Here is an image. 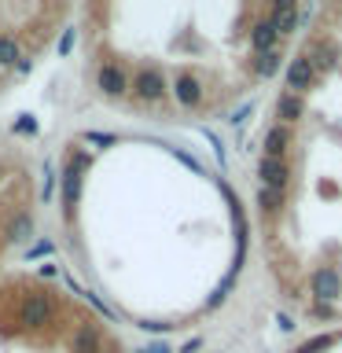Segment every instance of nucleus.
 I'll use <instances>...</instances> for the list:
<instances>
[{
	"instance_id": "obj_6",
	"label": "nucleus",
	"mask_w": 342,
	"mask_h": 353,
	"mask_svg": "<svg viewBox=\"0 0 342 353\" xmlns=\"http://www.w3.org/2000/svg\"><path fill=\"white\" fill-rule=\"evenodd\" d=\"M96 88H99V92H103L107 99H125L129 81H125V74H121L118 63L103 59V63L96 66Z\"/></svg>"
},
{
	"instance_id": "obj_3",
	"label": "nucleus",
	"mask_w": 342,
	"mask_h": 353,
	"mask_svg": "<svg viewBox=\"0 0 342 353\" xmlns=\"http://www.w3.org/2000/svg\"><path fill=\"white\" fill-rule=\"evenodd\" d=\"M55 320V298L48 291H26L19 302V324L26 327H48Z\"/></svg>"
},
{
	"instance_id": "obj_1",
	"label": "nucleus",
	"mask_w": 342,
	"mask_h": 353,
	"mask_svg": "<svg viewBox=\"0 0 342 353\" xmlns=\"http://www.w3.org/2000/svg\"><path fill=\"white\" fill-rule=\"evenodd\" d=\"M254 232L276 298L342 324V4L313 8L280 74L258 140Z\"/></svg>"
},
{
	"instance_id": "obj_5",
	"label": "nucleus",
	"mask_w": 342,
	"mask_h": 353,
	"mask_svg": "<svg viewBox=\"0 0 342 353\" xmlns=\"http://www.w3.org/2000/svg\"><path fill=\"white\" fill-rule=\"evenodd\" d=\"M110 342L103 335V327L96 324V320H81V324H74L70 331V353H107Z\"/></svg>"
},
{
	"instance_id": "obj_13",
	"label": "nucleus",
	"mask_w": 342,
	"mask_h": 353,
	"mask_svg": "<svg viewBox=\"0 0 342 353\" xmlns=\"http://www.w3.org/2000/svg\"><path fill=\"white\" fill-rule=\"evenodd\" d=\"M70 48H74V30H66V33H63V41H59V55H66Z\"/></svg>"
},
{
	"instance_id": "obj_10",
	"label": "nucleus",
	"mask_w": 342,
	"mask_h": 353,
	"mask_svg": "<svg viewBox=\"0 0 342 353\" xmlns=\"http://www.w3.org/2000/svg\"><path fill=\"white\" fill-rule=\"evenodd\" d=\"M44 254H52V243H37V247H30L26 261H37V258H44Z\"/></svg>"
},
{
	"instance_id": "obj_9",
	"label": "nucleus",
	"mask_w": 342,
	"mask_h": 353,
	"mask_svg": "<svg viewBox=\"0 0 342 353\" xmlns=\"http://www.w3.org/2000/svg\"><path fill=\"white\" fill-rule=\"evenodd\" d=\"M15 132H19V137H37V118H33V114H19Z\"/></svg>"
},
{
	"instance_id": "obj_14",
	"label": "nucleus",
	"mask_w": 342,
	"mask_h": 353,
	"mask_svg": "<svg viewBox=\"0 0 342 353\" xmlns=\"http://www.w3.org/2000/svg\"><path fill=\"white\" fill-rule=\"evenodd\" d=\"M15 70H19V74H30V70H33V59H26V55H22V63L15 66Z\"/></svg>"
},
{
	"instance_id": "obj_4",
	"label": "nucleus",
	"mask_w": 342,
	"mask_h": 353,
	"mask_svg": "<svg viewBox=\"0 0 342 353\" xmlns=\"http://www.w3.org/2000/svg\"><path fill=\"white\" fill-rule=\"evenodd\" d=\"M85 170H88V154H81V151H74L63 165V206H66V214H74L77 203H81Z\"/></svg>"
},
{
	"instance_id": "obj_11",
	"label": "nucleus",
	"mask_w": 342,
	"mask_h": 353,
	"mask_svg": "<svg viewBox=\"0 0 342 353\" xmlns=\"http://www.w3.org/2000/svg\"><path fill=\"white\" fill-rule=\"evenodd\" d=\"M85 143H114V137H107V132H85Z\"/></svg>"
},
{
	"instance_id": "obj_2",
	"label": "nucleus",
	"mask_w": 342,
	"mask_h": 353,
	"mask_svg": "<svg viewBox=\"0 0 342 353\" xmlns=\"http://www.w3.org/2000/svg\"><path fill=\"white\" fill-rule=\"evenodd\" d=\"M118 48L107 55L129 81L137 107H173L188 118L236 110L283 74L313 8L302 4H192L125 8Z\"/></svg>"
},
{
	"instance_id": "obj_12",
	"label": "nucleus",
	"mask_w": 342,
	"mask_h": 353,
	"mask_svg": "<svg viewBox=\"0 0 342 353\" xmlns=\"http://www.w3.org/2000/svg\"><path fill=\"white\" fill-rule=\"evenodd\" d=\"M44 199H52V162H44Z\"/></svg>"
},
{
	"instance_id": "obj_8",
	"label": "nucleus",
	"mask_w": 342,
	"mask_h": 353,
	"mask_svg": "<svg viewBox=\"0 0 342 353\" xmlns=\"http://www.w3.org/2000/svg\"><path fill=\"white\" fill-rule=\"evenodd\" d=\"M22 63V44L15 33H0V66L4 70H11V66Z\"/></svg>"
},
{
	"instance_id": "obj_7",
	"label": "nucleus",
	"mask_w": 342,
	"mask_h": 353,
	"mask_svg": "<svg viewBox=\"0 0 342 353\" xmlns=\"http://www.w3.org/2000/svg\"><path fill=\"white\" fill-rule=\"evenodd\" d=\"M33 228H37L33 214H30V210H19V214L11 217V225H8V243H26L33 236Z\"/></svg>"
}]
</instances>
